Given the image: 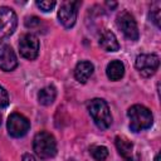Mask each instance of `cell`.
Returning a JSON list of instances; mask_svg holds the SVG:
<instances>
[{
    "mask_svg": "<svg viewBox=\"0 0 161 161\" xmlns=\"http://www.w3.org/2000/svg\"><path fill=\"white\" fill-rule=\"evenodd\" d=\"M18 67V59L13 48L6 43H0V69L5 72L14 70Z\"/></svg>",
    "mask_w": 161,
    "mask_h": 161,
    "instance_id": "obj_10",
    "label": "cell"
},
{
    "mask_svg": "<svg viewBox=\"0 0 161 161\" xmlns=\"http://www.w3.org/2000/svg\"><path fill=\"white\" fill-rule=\"evenodd\" d=\"M19 50L20 54L29 60H33L39 54V40L34 34H24L20 36L19 42Z\"/></svg>",
    "mask_w": 161,
    "mask_h": 161,
    "instance_id": "obj_9",
    "label": "cell"
},
{
    "mask_svg": "<svg viewBox=\"0 0 161 161\" xmlns=\"http://www.w3.org/2000/svg\"><path fill=\"white\" fill-rule=\"evenodd\" d=\"M36 6L40 8L43 11H52L55 6V1H49V0H44V1H36Z\"/></svg>",
    "mask_w": 161,
    "mask_h": 161,
    "instance_id": "obj_17",
    "label": "cell"
},
{
    "mask_svg": "<svg viewBox=\"0 0 161 161\" xmlns=\"http://www.w3.org/2000/svg\"><path fill=\"white\" fill-rule=\"evenodd\" d=\"M33 150L39 158L49 160L57 155V141L49 132L40 131L34 136Z\"/></svg>",
    "mask_w": 161,
    "mask_h": 161,
    "instance_id": "obj_1",
    "label": "cell"
},
{
    "mask_svg": "<svg viewBox=\"0 0 161 161\" xmlns=\"http://www.w3.org/2000/svg\"><path fill=\"white\" fill-rule=\"evenodd\" d=\"M135 65L142 77H151L160 65V58L156 54H140L136 58Z\"/></svg>",
    "mask_w": 161,
    "mask_h": 161,
    "instance_id": "obj_7",
    "label": "cell"
},
{
    "mask_svg": "<svg viewBox=\"0 0 161 161\" xmlns=\"http://www.w3.org/2000/svg\"><path fill=\"white\" fill-rule=\"evenodd\" d=\"M87 108L98 128L107 130L112 125V116L109 112V107L104 99L94 98L88 102Z\"/></svg>",
    "mask_w": 161,
    "mask_h": 161,
    "instance_id": "obj_3",
    "label": "cell"
},
{
    "mask_svg": "<svg viewBox=\"0 0 161 161\" xmlns=\"http://www.w3.org/2000/svg\"><path fill=\"white\" fill-rule=\"evenodd\" d=\"M98 43H99V47L106 52H117L119 49V44L116 35L108 29H104L99 34Z\"/></svg>",
    "mask_w": 161,
    "mask_h": 161,
    "instance_id": "obj_12",
    "label": "cell"
},
{
    "mask_svg": "<svg viewBox=\"0 0 161 161\" xmlns=\"http://www.w3.org/2000/svg\"><path fill=\"white\" fill-rule=\"evenodd\" d=\"M114 143L118 153L125 158V161H138V155L135 153V146L130 140L123 136H117Z\"/></svg>",
    "mask_w": 161,
    "mask_h": 161,
    "instance_id": "obj_11",
    "label": "cell"
},
{
    "mask_svg": "<svg viewBox=\"0 0 161 161\" xmlns=\"http://www.w3.org/2000/svg\"><path fill=\"white\" fill-rule=\"evenodd\" d=\"M93 70H94V67L91 62L82 60L74 68V77L79 83H86L93 74Z\"/></svg>",
    "mask_w": 161,
    "mask_h": 161,
    "instance_id": "obj_13",
    "label": "cell"
},
{
    "mask_svg": "<svg viewBox=\"0 0 161 161\" xmlns=\"http://www.w3.org/2000/svg\"><path fill=\"white\" fill-rule=\"evenodd\" d=\"M9 104V96L8 92L0 86V108H5Z\"/></svg>",
    "mask_w": 161,
    "mask_h": 161,
    "instance_id": "obj_20",
    "label": "cell"
},
{
    "mask_svg": "<svg viewBox=\"0 0 161 161\" xmlns=\"http://www.w3.org/2000/svg\"><path fill=\"white\" fill-rule=\"evenodd\" d=\"M155 161H158V153L156 155V157H155Z\"/></svg>",
    "mask_w": 161,
    "mask_h": 161,
    "instance_id": "obj_22",
    "label": "cell"
},
{
    "mask_svg": "<svg viewBox=\"0 0 161 161\" xmlns=\"http://www.w3.org/2000/svg\"><path fill=\"white\" fill-rule=\"evenodd\" d=\"M23 161H38V160L30 153H24L23 155Z\"/></svg>",
    "mask_w": 161,
    "mask_h": 161,
    "instance_id": "obj_21",
    "label": "cell"
},
{
    "mask_svg": "<svg viewBox=\"0 0 161 161\" xmlns=\"http://www.w3.org/2000/svg\"><path fill=\"white\" fill-rule=\"evenodd\" d=\"M127 116L130 118V128L133 132H141L143 130H147L153 122L151 111L142 104H135L130 107L127 111Z\"/></svg>",
    "mask_w": 161,
    "mask_h": 161,
    "instance_id": "obj_2",
    "label": "cell"
},
{
    "mask_svg": "<svg viewBox=\"0 0 161 161\" xmlns=\"http://www.w3.org/2000/svg\"><path fill=\"white\" fill-rule=\"evenodd\" d=\"M89 153L96 161H104L108 157V150L104 146H92L89 148Z\"/></svg>",
    "mask_w": 161,
    "mask_h": 161,
    "instance_id": "obj_16",
    "label": "cell"
},
{
    "mask_svg": "<svg viewBox=\"0 0 161 161\" xmlns=\"http://www.w3.org/2000/svg\"><path fill=\"white\" fill-rule=\"evenodd\" d=\"M150 19L152 20V23L157 28H160V6L158 5H157V8L151 9V11H150Z\"/></svg>",
    "mask_w": 161,
    "mask_h": 161,
    "instance_id": "obj_18",
    "label": "cell"
},
{
    "mask_svg": "<svg viewBox=\"0 0 161 161\" xmlns=\"http://www.w3.org/2000/svg\"><path fill=\"white\" fill-rule=\"evenodd\" d=\"M106 73L111 80H119L125 74V65L121 60H112L108 63Z\"/></svg>",
    "mask_w": 161,
    "mask_h": 161,
    "instance_id": "obj_14",
    "label": "cell"
},
{
    "mask_svg": "<svg viewBox=\"0 0 161 161\" xmlns=\"http://www.w3.org/2000/svg\"><path fill=\"white\" fill-rule=\"evenodd\" d=\"M6 127H8V132L11 137L19 138V137H23L26 135V132L30 128V122L25 116H23L20 113H11L8 118Z\"/></svg>",
    "mask_w": 161,
    "mask_h": 161,
    "instance_id": "obj_6",
    "label": "cell"
},
{
    "mask_svg": "<svg viewBox=\"0 0 161 161\" xmlns=\"http://www.w3.org/2000/svg\"><path fill=\"white\" fill-rule=\"evenodd\" d=\"M18 25V18L13 9L8 6L0 8V40L10 36Z\"/></svg>",
    "mask_w": 161,
    "mask_h": 161,
    "instance_id": "obj_5",
    "label": "cell"
},
{
    "mask_svg": "<svg viewBox=\"0 0 161 161\" xmlns=\"http://www.w3.org/2000/svg\"><path fill=\"white\" fill-rule=\"evenodd\" d=\"M0 125H1V114H0Z\"/></svg>",
    "mask_w": 161,
    "mask_h": 161,
    "instance_id": "obj_23",
    "label": "cell"
},
{
    "mask_svg": "<svg viewBox=\"0 0 161 161\" xmlns=\"http://www.w3.org/2000/svg\"><path fill=\"white\" fill-rule=\"evenodd\" d=\"M116 24H117L118 29L125 34L126 38H128L130 40H137L138 39L140 33H138L137 23L135 20V18L128 11H126V10L121 11L117 15Z\"/></svg>",
    "mask_w": 161,
    "mask_h": 161,
    "instance_id": "obj_4",
    "label": "cell"
},
{
    "mask_svg": "<svg viewBox=\"0 0 161 161\" xmlns=\"http://www.w3.org/2000/svg\"><path fill=\"white\" fill-rule=\"evenodd\" d=\"M40 25V19L36 18V16H28L25 19V26L26 28H30V29H34L36 26Z\"/></svg>",
    "mask_w": 161,
    "mask_h": 161,
    "instance_id": "obj_19",
    "label": "cell"
},
{
    "mask_svg": "<svg viewBox=\"0 0 161 161\" xmlns=\"http://www.w3.org/2000/svg\"><path fill=\"white\" fill-rule=\"evenodd\" d=\"M79 1H64L58 11V19L64 28H72L75 24Z\"/></svg>",
    "mask_w": 161,
    "mask_h": 161,
    "instance_id": "obj_8",
    "label": "cell"
},
{
    "mask_svg": "<svg viewBox=\"0 0 161 161\" xmlns=\"http://www.w3.org/2000/svg\"><path fill=\"white\" fill-rule=\"evenodd\" d=\"M55 97H57V91H55V88L53 86L44 87L38 93V101L43 106H50L54 102Z\"/></svg>",
    "mask_w": 161,
    "mask_h": 161,
    "instance_id": "obj_15",
    "label": "cell"
}]
</instances>
